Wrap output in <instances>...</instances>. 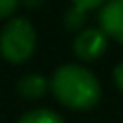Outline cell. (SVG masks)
<instances>
[{
	"instance_id": "cell-5",
	"label": "cell",
	"mask_w": 123,
	"mask_h": 123,
	"mask_svg": "<svg viewBox=\"0 0 123 123\" xmlns=\"http://www.w3.org/2000/svg\"><path fill=\"white\" fill-rule=\"evenodd\" d=\"M50 82L39 74H26L17 80V93L26 99H39L48 93Z\"/></svg>"
},
{
	"instance_id": "cell-8",
	"label": "cell",
	"mask_w": 123,
	"mask_h": 123,
	"mask_svg": "<svg viewBox=\"0 0 123 123\" xmlns=\"http://www.w3.org/2000/svg\"><path fill=\"white\" fill-rule=\"evenodd\" d=\"M106 0H74V6L82 9V11H91V9H97L102 6Z\"/></svg>"
},
{
	"instance_id": "cell-1",
	"label": "cell",
	"mask_w": 123,
	"mask_h": 123,
	"mask_svg": "<svg viewBox=\"0 0 123 123\" xmlns=\"http://www.w3.org/2000/svg\"><path fill=\"white\" fill-rule=\"evenodd\" d=\"M54 97L71 110H91L102 99L99 80L82 65H63L50 80Z\"/></svg>"
},
{
	"instance_id": "cell-2",
	"label": "cell",
	"mask_w": 123,
	"mask_h": 123,
	"mask_svg": "<svg viewBox=\"0 0 123 123\" xmlns=\"http://www.w3.org/2000/svg\"><path fill=\"white\" fill-rule=\"evenodd\" d=\"M37 48V32L30 19L11 17L0 30V54L4 61L19 65L26 63Z\"/></svg>"
},
{
	"instance_id": "cell-4",
	"label": "cell",
	"mask_w": 123,
	"mask_h": 123,
	"mask_svg": "<svg viewBox=\"0 0 123 123\" xmlns=\"http://www.w3.org/2000/svg\"><path fill=\"white\" fill-rule=\"evenodd\" d=\"M99 24L106 35L123 45V0H106L99 11Z\"/></svg>"
},
{
	"instance_id": "cell-6",
	"label": "cell",
	"mask_w": 123,
	"mask_h": 123,
	"mask_svg": "<svg viewBox=\"0 0 123 123\" xmlns=\"http://www.w3.org/2000/svg\"><path fill=\"white\" fill-rule=\"evenodd\" d=\"M17 123H65V119L54 112V110H48V108H35L26 115H22Z\"/></svg>"
},
{
	"instance_id": "cell-3",
	"label": "cell",
	"mask_w": 123,
	"mask_h": 123,
	"mask_svg": "<svg viewBox=\"0 0 123 123\" xmlns=\"http://www.w3.org/2000/svg\"><path fill=\"white\" fill-rule=\"evenodd\" d=\"M108 48V35L104 28H86L74 39V54L80 61H97Z\"/></svg>"
},
{
	"instance_id": "cell-9",
	"label": "cell",
	"mask_w": 123,
	"mask_h": 123,
	"mask_svg": "<svg viewBox=\"0 0 123 123\" xmlns=\"http://www.w3.org/2000/svg\"><path fill=\"white\" fill-rule=\"evenodd\" d=\"M115 84L121 89V93H123V61L115 67Z\"/></svg>"
},
{
	"instance_id": "cell-7",
	"label": "cell",
	"mask_w": 123,
	"mask_h": 123,
	"mask_svg": "<svg viewBox=\"0 0 123 123\" xmlns=\"http://www.w3.org/2000/svg\"><path fill=\"white\" fill-rule=\"evenodd\" d=\"M17 4H19V0H0V19L11 17L17 11Z\"/></svg>"
}]
</instances>
